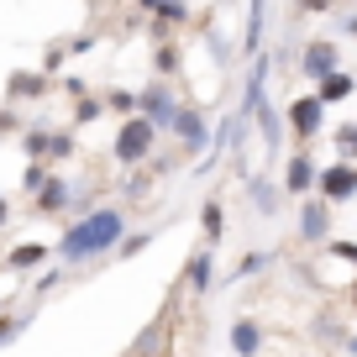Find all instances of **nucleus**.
<instances>
[{"label":"nucleus","mask_w":357,"mask_h":357,"mask_svg":"<svg viewBox=\"0 0 357 357\" xmlns=\"http://www.w3.org/2000/svg\"><path fill=\"white\" fill-rule=\"evenodd\" d=\"M116 236H121V215L100 211V215H89L84 226H74V231L63 236V257H68V263H84V257H95L100 247H111Z\"/></svg>","instance_id":"1"},{"label":"nucleus","mask_w":357,"mask_h":357,"mask_svg":"<svg viewBox=\"0 0 357 357\" xmlns=\"http://www.w3.org/2000/svg\"><path fill=\"white\" fill-rule=\"evenodd\" d=\"M147 142H153V126H147V121H126V132H121V142H116V153H121V158H142Z\"/></svg>","instance_id":"2"},{"label":"nucleus","mask_w":357,"mask_h":357,"mask_svg":"<svg viewBox=\"0 0 357 357\" xmlns=\"http://www.w3.org/2000/svg\"><path fill=\"white\" fill-rule=\"evenodd\" d=\"M294 126H300V132H315V126H321V100H300L294 105Z\"/></svg>","instance_id":"3"},{"label":"nucleus","mask_w":357,"mask_h":357,"mask_svg":"<svg viewBox=\"0 0 357 357\" xmlns=\"http://www.w3.org/2000/svg\"><path fill=\"white\" fill-rule=\"evenodd\" d=\"M326 195H331V200L352 195V168H331V174H326Z\"/></svg>","instance_id":"4"},{"label":"nucleus","mask_w":357,"mask_h":357,"mask_svg":"<svg viewBox=\"0 0 357 357\" xmlns=\"http://www.w3.org/2000/svg\"><path fill=\"white\" fill-rule=\"evenodd\" d=\"M305 63H310V74H331V63H336V53H331V47H310V53H305Z\"/></svg>","instance_id":"5"},{"label":"nucleus","mask_w":357,"mask_h":357,"mask_svg":"<svg viewBox=\"0 0 357 357\" xmlns=\"http://www.w3.org/2000/svg\"><path fill=\"white\" fill-rule=\"evenodd\" d=\"M289 190H310V158H294V168H289Z\"/></svg>","instance_id":"6"},{"label":"nucleus","mask_w":357,"mask_h":357,"mask_svg":"<svg viewBox=\"0 0 357 357\" xmlns=\"http://www.w3.org/2000/svg\"><path fill=\"white\" fill-rule=\"evenodd\" d=\"M236 352H257V326H236Z\"/></svg>","instance_id":"7"},{"label":"nucleus","mask_w":357,"mask_h":357,"mask_svg":"<svg viewBox=\"0 0 357 357\" xmlns=\"http://www.w3.org/2000/svg\"><path fill=\"white\" fill-rule=\"evenodd\" d=\"M336 95H347V74H326V100H336Z\"/></svg>","instance_id":"8"},{"label":"nucleus","mask_w":357,"mask_h":357,"mask_svg":"<svg viewBox=\"0 0 357 357\" xmlns=\"http://www.w3.org/2000/svg\"><path fill=\"white\" fill-rule=\"evenodd\" d=\"M321 226H326V211H321V205H310V211H305V231H321Z\"/></svg>","instance_id":"9"},{"label":"nucleus","mask_w":357,"mask_h":357,"mask_svg":"<svg viewBox=\"0 0 357 357\" xmlns=\"http://www.w3.org/2000/svg\"><path fill=\"white\" fill-rule=\"evenodd\" d=\"M11 336H16V326H11V321H0V342H11Z\"/></svg>","instance_id":"10"}]
</instances>
